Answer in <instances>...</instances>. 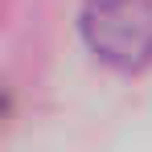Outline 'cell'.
Segmentation results:
<instances>
[{
    "label": "cell",
    "instance_id": "6da1fadb",
    "mask_svg": "<svg viewBox=\"0 0 152 152\" xmlns=\"http://www.w3.org/2000/svg\"><path fill=\"white\" fill-rule=\"evenodd\" d=\"M78 33L86 50L119 74L152 66V0H86Z\"/></svg>",
    "mask_w": 152,
    "mask_h": 152
}]
</instances>
